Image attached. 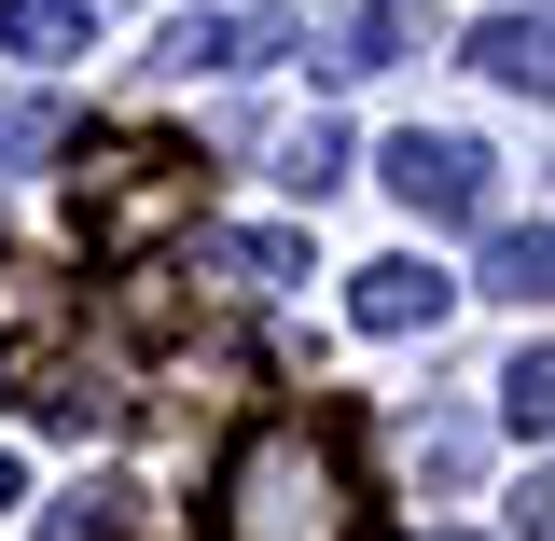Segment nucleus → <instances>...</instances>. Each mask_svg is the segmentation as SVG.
I'll list each match as a JSON object with an SVG mask.
<instances>
[{
  "label": "nucleus",
  "mask_w": 555,
  "mask_h": 541,
  "mask_svg": "<svg viewBox=\"0 0 555 541\" xmlns=\"http://www.w3.org/2000/svg\"><path fill=\"white\" fill-rule=\"evenodd\" d=\"M222 541H361V486H347L334 430L264 416V430L222 459Z\"/></svg>",
  "instance_id": "obj_1"
},
{
  "label": "nucleus",
  "mask_w": 555,
  "mask_h": 541,
  "mask_svg": "<svg viewBox=\"0 0 555 541\" xmlns=\"http://www.w3.org/2000/svg\"><path fill=\"white\" fill-rule=\"evenodd\" d=\"M181 222H195V153H167V139H112V153H83V250L139 265V250L181 236Z\"/></svg>",
  "instance_id": "obj_2"
},
{
  "label": "nucleus",
  "mask_w": 555,
  "mask_h": 541,
  "mask_svg": "<svg viewBox=\"0 0 555 541\" xmlns=\"http://www.w3.org/2000/svg\"><path fill=\"white\" fill-rule=\"evenodd\" d=\"M389 195H403L416 222H486V208H500V153L459 139V126H403L389 139Z\"/></svg>",
  "instance_id": "obj_3"
},
{
  "label": "nucleus",
  "mask_w": 555,
  "mask_h": 541,
  "mask_svg": "<svg viewBox=\"0 0 555 541\" xmlns=\"http://www.w3.org/2000/svg\"><path fill=\"white\" fill-rule=\"evenodd\" d=\"M444 306H459V278H430V265H361V292H347L361 334H430Z\"/></svg>",
  "instance_id": "obj_4"
},
{
  "label": "nucleus",
  "mask_w": 555,
  "mask_h": 541,
  "mask_svg": "<svg viewBox=\"0 0 555 541\" xmlns=\"http://www.w3.org/2000/svg\"><path fill=\"white\" fill-rule=\"evenodd\" d=\"M14 389H28V416H42V430H112V416H126V389H112L98 361H28Z\"/></svg>",
  "instance_id": "obj_5"
},
{
  "label": "nucleus",
  "mask_w": 555,
  "mask_h": 541,
  "mask_svg": "<svg viewBox=\"0 0 555 541\" xmlns=\"http://www.w3.org/2000/svg\"><path fill=\"white\" fill-rule=\"evenodd\" d=\"M83 28H98V0H0V56H28V69L83 56Z\"/></svg>",
  "instance_id": "obj_6"
},
{
  "label": "nucleus",
  "mask_w": 555,
  "mask_h": 541,
  "mask_svg": "<svg viewBox=\"0 0 555 541\" xmlns=\"http://www.w3.org/2000/svg\"><path fill=\"white\" fill-rule=\"evenodd\" d=\"M473 292H500V306H542V292H555V236H542V222H500Z\"/></svg>",
  "instance_id": "obj_7"
},
{
  "label": "nucleus",
  "mask_w": 555,
  "mask_h": 541,
  "mask_svg": "<svg viewBox=\"0 0 555 541\" xmlns=\"http://www.w3.org/2000/svg\"><path fill=\"white\" fill-rule=\"evenodd\" d=\"M153 69H167V83H195V69H250V28H236V14H167Z\"/></svg>",
  "instance_id": "obj_8"
},
{
  "label": "nucleus",
  "mask_w": 555,
  "mask_h": 541,
  "mask_svg": "<svg viewBox=\"0 0 555 541\" xmlns=\"http://www.w3.org/2000/svg\"><path fill=\"white\" fill-rule=\"evenodd\" d=\"M473 69H486V83H528V98H542V0H528V14H486V28H473Z\"/></svg>",
  "instance_id": "obj_9"
},
{
  "label": "nucleus",
  "mask_w": 555,
  "mask_h": 541,
  "mask_svg": "<svg viewBox=\"0 0 555 541\" xmlns=\"http://www.w3.org/2000/svg\"><path fill=\"white\" fill-rule=\"evenodd\" d=\"M208 265L236 278V292H292V278H306V236H278V222H250V236H222Z\"/></svg>",
  "instance_id": "obj_10"
},
{
  "label": "nucleus",
  "mask_w": 555,
  "mask_h": 541,
  "mask_svg": "<svg viewBox=\"0 0 555 541\" xmlns=\"http://www.w3.org/2000/svg\"><path fill=\"white\" fill-rule=\"evenodd\" d=\"M278 181H292V195H334V181H347V126H334V112H306V126L278 139Z\"/></svg>",
  "instance_id": "obj_11"
},
{
  "label": "nucleus",
  "mask_w": 555,
  "mask_h": 541,
  "mask_svg": "<svg viewBox=\"0 0 555 541\" xmlns=\"http://www.w3.org/2000/svg\"><path fill=\"white\" fill-rule=\"evenodd\" d=\"M403 42H416V14H389V0H375V14H347V28H334V56H320V69H334V83H361V69H389Z\"/></svg>",
  "instance_id": "obj_12"
},
{
  "label": "nucleus",
  "mask_w": 555,
  "mask_h": 541,
  "mask_svg": "<svg viewBox=\"0 0 555 541\" xmlns=\"http://www.w3.org/2000/svg\"><path fill=\"white\" fill-rule=\"evenodd\" d=\"M153 514H139V486H69L56 500V541H139Z\"/></svg>",
  "instance_id": "obj_13"
},
{
  "label": "nucleus",
  "mask_w": 555,
  "mask_h": 541,
  "mask_svg": "<svg viewBox=\"0 0 555 541\" xmlns=\"http://www.w3.org/2000/svg\"><path fill=\"white\" fill-rule=\"evenodd\" d=\"M500 430H528V445L555 430V361H542V334L514 347V375H500Z\"/></svg>",
  "instance_id": "obj_14"
},
{
  "label": "nucleus",
  "mask_w": 555,
  "mask_h": 541,
  "mask_svg": "<svg viewBox=\"0 0 555 541\" xmlns=\"http://www.w3.org/2000/svg\"><path fill=\"white\" fill-rule=\"evenodd\" d=\"M56 139H69V112H56V98H28V83L0 98V167H42Z\"/></svg>",
  "instance_id": "obj_15"
},
{
  "label": "nucleus",
  "mask_w": 555,
  "mask_h": 541,
  "mask_svg": "<svg viewBox=\"0 0 555 541\" xmlns=\"http://www.w3.org/2000/svg\"><path fill=\"white\" fill-rule=\"evenodd\" d=\"M403 473L416 486H459V473H473V430H459V416H416V430H403Z\"/></svg>",
  "instance_id": "obj_16"
},
{
  "label": "nucleus",
  "mask_w": 555,
  "mask_h": 541,
  "mask_svg": "<svg viewBox=\"0 0 555 541\" xmlns=\"http://www.w3.org/2000/svg\"><path fill=\"white\" fill-rule=\"evenodd\" d=\"M250 14H264V28H306V14H320V0H250Z\"/></svg>",
  "instance_id": "obj_17"
},
{
  "label": "nucleus",
  "mask_w": 555,
  "mask_h": 541,
  "mask_svg": "<svg viewBox=\"0 0 555 541\" xmlns=\"http://www.w3.org/2000/svg\"><path fill=\"white\" fill-rule=\"evenodd\" d=\"M0 500H14V445H0Z\"/></svg>",
  "instance_id": "obj_18"
}]
</instances>
